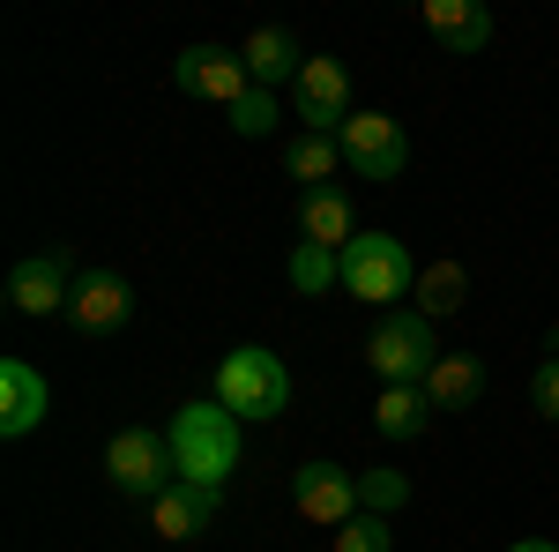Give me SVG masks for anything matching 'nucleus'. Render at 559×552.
<instances>
[{"mask_svg":"<svg viewBox=\"0 0 559 552\" xmlns=\"http://www.w3.org/2000/svg\"><path fill=\"white\" fill-rule=\"evenodd\" d=\"M239 425H247V419H231L216 396H202V403H179L173 425H165L179 478H194V485H224V478L239 470Z\"/></svg>","mask_w":559,"mask_h":552,"instance_id":"f257e3e1","label":"nucleus"},{"mask_svg":"<svg viewBox=\"0 0 559 552\" xmlns=\"http://www.w3.org/2000/svg\"><path fill=\"white\" fill-rule=\"evenodd\" d=\"M216 403L231 419H284L292 403V366L269 351V343H239L216 359Z\"/></svg>","mask_w":559,"mask_h":552,"instance_id":"f03ea898","label":"nucleus"},{"mask_svg":"<svg viewBox=\"0 0 559 552\" xmlns=\"http://www.w3.org/2000/svg\"><path fill=\"white\" fill-rule=\"evenodd\" d=\"M344 292L358 306H388L395 314V298L418 292V261H411V247L395 232H358L344 247Z\"/></svg>","mask_w":559,"mask_h":552,"instance_id":"7ed1b4c3","label":"nucleus"},{"mask_svg":"<svg viewBox=\"0 0 559 552\" xmlns=\"http://www.w3.org/2000/svg\"><path fill=\"white\" fill-rule=\"evenodd\" d=\"M366 366L381 374V388H411L426 381L432 366H440V337H432V321L418 306H395L373 321V337H366Z\"/></svg>","mask_w":559,"mask_h":552,"instance_id":"20e7f679","label":"nucleus"},{"mask_svg":"<svg viewBox=\"0 0 559 552\" xmlns=\"http://www.w3.org/2000/svg\"><path fill=\"white\" fill-rule=\"evenodd\" d=\"M105 478H112V493L120 501H165L179 485V463H173V441L157 433V425H128V433H112V448H105Z\"/></svg>","mask_w":559,"mask_h":552,"instance_id":"39448f33","label":"nucleus"},{"mask_svg":"<svg viewBox=\"0 0 559 552\" xmlns=\"http://www.w3.org/2000/svg\"><path fill=\"white\" fill-rule=\"evenodd\" d=\"M292 120H299L306 134H336V142H344V128H350V68L336 60V52H306L299 83H292Z\"/></svg>","mask_w":559,"mask_h":552,"instance_id":"423d86ee","label":"nucleus"},{"mask_svg":"<svg viewBox=\"0 0 559 552\" xmlns=\"http://www.w3.org/2000/svg\"><path fill=\"white\" fill-rule=\"evenodd\" d=\"M344 165L358 172V179H373V187H395L403 165H411V134H403V120H388V113H350Z\"/></svg>","mask_w":559,"mask_h":552,"instance_id":"0eeeda50","label":"nucleus"},{"mask_svg":"<svg viewBox=\"0 0 559 552\" xmlns=\"http://www.w3.org/2000/svg\"><path fill=\"white\" fill-rule=\"evenodd\" d=\"M68 298H75V255H68V247L23 255L15 269H8V306H15V314H31V321L68 314Z\"/></svg>","mask_w":559,"mask_h":552,"instance_id":"6e6552de","label":"nucleus"},{"mask_svg":"<svg viewBox=\"0 0 559 552\" xmlns=\"http://www.w3.org/2000/svg\"><path fill=\"white\" fill-rule=\"evenodd\" d=\"M173 83L187 90V97H202V105H239L247 90H254V75H247V60H239V45H187L173 60Z\"/></svg>","mask_w":559,"mask_h":552,"instance_id":"1a4fd4ad","label":"nucleus"},{"mask_svg":"<svg viewBox=\"0 0 559 552\" xmlns=\"http://www.w3.org/2000/svg\"><path fill=\"white\" fill-rule=\"evenodd\" d=\"M292 508H299L306 522H329V530H344L350 515H366V508H358V470L329 463V456L299 463V470H292Z\"/></svg>","mask_w":559,"mask_h":552,"instance_id":"9d476101","label":"nucleus"},{"mask_svg":"<svg viewBox=\"0 0 559 552\" xmlns=\"http://www.w3.org/2000/svg\"><path fill=\"white\" fill-rule=\"evenodd\" d=\"M134 314V284L120 269H83L75 277V298H68V321L83 329V337H112V329H128Z\"/></svg>","mask_w":559,"mask_h":552,"instance_id":"9b49d317","label":"nucleus"},{"mask_svg":"<svg viewBox=\"0 0 559 552\" xmlns=\"http://www.w3.org/2000/svg\"><path fill=\"white\" fill-rule=\"evenodd\" d=\"M45 411H52L45 374L31 359H0V433H8V441H31L45 425Z\"/></svg>","mask_w":559,"mask_h":552,"instance_id":"f8f14e48","label":"nucleus"},{"mask_svg":"<svg viewBox=\"0 0 559 552\" xmlns=\"http://www.w3.org/2000/svg\"><path fill=\"white\" fill-rule=\"evenodd\" d=\"M216 508H224V485H194V478H179L150 515H157V538H165V545H194V538H210Z\"/></svg>","mask_w":559,"mask_h":552,"instance_id":"ddd939ff","label":"nucleus"},{"mask_svg":"<svg viewBox=\"0 0 559 552\" xmlns=\"http://www.w3.org/2000/svg\"><path fill=\"white\" fill-rule=\"evenodd\" d=\"M426 31L440 52H455V60H471L492 45V8L485 0H426Z\"/></svg>","mask_w":559,"mask_h":552,"instance_id":"4468645a","label":"nucleus"},{"mask_svg":"<svg viewBox=\"0 0 559 552\" xmlns=\"http://www.w3.org/2000/svg\"><path fill=\"white\" fill-rule=\"evenodd\" d=\"M239 60H247V75H254V90H284L299 83V68H306V45L292 38V31H276V23H261L254 38L239 45Z\"/></svg>","mask_w":559,"mask_h":552,"instance_id":"2eb2a0df","label":"nucleus"},{"mask_svg":"<svg viewBox=\"0 0 559 552\" xmlns=\"http://www.w3.org/2000/svg\"><path fill=\"white\" fill-rule=\"evenodd\" d=\"M299 239H313V247H336V255L358 239V210H350L344 187H306V195H299Z\"/></svg>","mask_w":559,"mask_h":552,"instance_id":"dca6fc26","label":"nucleus"},{"mask_svg":"<svg viewBox=\"0 0 559 552\" xmlns=\"http://www.w3.org/2000/svg\"><path fill=\"white\" fill-rule=\"evenodd\" d=\"M426 396H432L440 419H448V411H471L477 396H485V359H477V351H440V366L426 374Z\"/></svg>","mask_w":559,"mask_h":552,"instance_id":"f3484780","label":"nucleus"},{"mask_svg":"<svg viewBox=\"0 0 559 552\" xmlns=\"http://www.w3.org/2000/svg\"><path fill=\"white\" fill-rule=\"evenodd\" d=\"M432 419H440V411H432L426 381H411V388H381V403H373V433H381V441H418Z\"/></svg>","mask_w":559,"mask_h":552,"instance_id":"a211bd4d","label":"nucleus"},{"mask_svg":"<svg viewBox=\"0 0 559 552\" xmlns=\"http://www.w3.org/2000/svg\"><path fill=\"white\" fill-rule=\"evenodd\" d=\"M284 172H292V179H299V195L306 187H336V172H344V142H336V134H292V142H284Z\"/></svg>","mask_w":559,"mask_h":552,"instance_id":"6ab92c4d","label":"nucleus"},{"mask_svg":"<svg viewBox=\"0 0 559 552\" xmlns=\"http://www.w3.org/2000/svg\"><path fill=\"white\" fill-rule=\"evenodd\" d=\"M411 298H418V314H426V321H448V314H463V306H471V269H463V261H426Z\"/></svg>","mask_w":559,"mask_h":552,"instance_id":"aec40b11","label":"nucleus"},{"mask_svg":"<svg viewBox=\"0 0 559 552\" xmlns=\"http://www.w3.org/2000/svg\"><path fill=\"white\" fill-rule=\"evenodd\" d=\"M284 284H292L299 298L336 292V284H344V255H336V247H313V239H299V247H292V261H284Z\"/></svg>","mask_w":559,"mask_h":552,"instance_id":"412c9836","label":"nucleus"},{"mask_svg":"<svg viewBox=\"0 0 559 552\" xmlns=\"http://www.w3.org/2000/svg\"><path fill=\"white\" fill-rule=\"evenodd\" d=\"M358 508H366V515H395V508H411V478H403V470H388V463L358 470Z\"/></svg>","mask_w":559,"mask_h":552,"instance_id":"4be33fe9","label":"nucleus"},{"mask_svg":"<svg viewBox=\"0 0 559 552\" xmlns=\"http://www.w3.org/2000/svg\"><path fill=\"white\" fill-rule=\"evenodd\" d=\"M224 120H231V134L261 142V134H276V120H284V97H276V90H247V97H239Z\"/></svg>","mask_w":559,"mask_h":552,"instance_id":"5701e85b","label":"nucleus"},{"mask_svg":"<svg viewBox=\"0 0 559 552\" xmlns=\"http://www.w3.org/2000/svg\"><path fill=\"white\" fill-rule=\"evenodd\" d=\"M336 552H395V530H388V515H350L344 530H336Z\"/></svg>","mask_w":559,"mask_h":552,"instance_id":"b1692460","label":"nucleus"},{"mask_svg":"<svg viewBox=\"0 0 559 552\" xmlns=\"http://www.w3.org/2000/svg\"><path fill=\"white\" fill-rule=\"evenodd\" d=\"M530 403H537V419L559 425V351H552V359H537V374H530Z\"/></svg>","mask_w":559,"mask_h":552,"instance_id":"393cba45","label":"nucleus"},{"mask_svg":"<svg viewBox=\"0 0 559 552\" xmlns=\"http://www.w3.org/2000/svg\"><path fill=\"white\" fill-rule=\"evenodd\" d=\"M508 552H559V545H552V538H515Z\"/></svg>","mask_w":559,"mask_h":552,"instance_id":"a878e982","label":"nucleus"},{"mask_svg":"<svg viewBox=\"0 0 559 552\" xmlns=\"http://www.w3.org/2000/svg\"><path fill=\"white\" fill-rule=\"evenodd\" d=\"M552 351H559V329H552Z\"/></svg>","mask_w":559,"mask_h":552,"instance_id":"bb28decb","label":"nucleus"}]
</instances>
